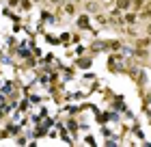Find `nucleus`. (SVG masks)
Returning a JSON list of instances; mask_svg holds the SVG:
<instances>
[{"mask_svg":"<svg viewBox=\"0 0 151 147\" xmlns=\"http://www.w3.org/2000/svg\"><path fill=\"white\" fill-rule=\"evenodd\" d=\"M134 4H136V9H138V7L142 4V0H134Z\"/></svg>","mask_w":151,"mask_h":147,"instance_id":"1","label":"nucleus"}]
</instances>
